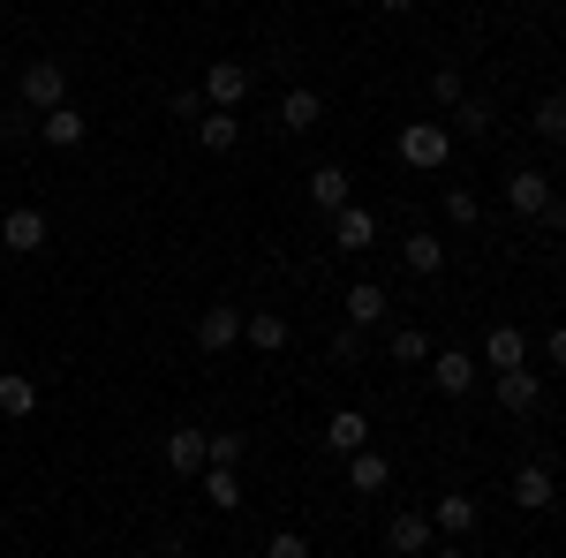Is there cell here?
<instances>
[{
  "label": "cell",
  "instance_id": "6da1fadb",
  "mask_svg": "<svg viewBox=\"0 0 566 558\" xmlns=\"http://www.w3.org/2000/svg\"><path fill=\"white\" fill-rule=\"evenodd\" d=\"M15 98H23L31 114H53V106H69V69H61L53 53H39V61L15 76Z\"/></svg>",
  "mask_w": 566,
  "mask_h": 558
},
{
  "label": "cell",
  "instance_id": "7a4b0ae2",
  "mask_svg": "<svg viewBox=\"0 0 566 558\" xmlns=\"http://www.w3.org/2000/svg\"><path fill=\"white\" fill-rule=\"evenodd\" d=\"M392 151H400L408 167H423V173H431V167H446V159H453V129H446V122H408Z\"/></svg>",
  "mask_w": 566,
  "mask_h": 558
},
{
  "label": "cell",
  "instance_id": "3957f363",
  "mask_svg": "<svg viewBox=\"0 0 566 558\" xmlns=\"http://www.w3.org/2000/svg\"><path fill=\"white\" fill-rule=\"evenodd\" d=\"M483 378V362L469 355V347H431V386L446 392V400H469Z\"/></svg>",
  "mask_w": 566,
  "mask_h": 558
},
{
  "label": "cell",
  "instance_id": "277c9868",
  "mask_svg": "<svg viewBox=\"0 0 566 558\" xmlns=\"http://www.w3.org/2000/svg\"><path fill=\"white\" fill-rule=\"evenodd\" d=\"M431 544H438V520L423 514V506H408V514L386 520V551H392V558H423Z\"/></svg>",
  "mask_w": 566,
  "mask_h": 558
},
{
  "label": "cell",
  "instance_id": "5b68a950",
  "mask_svg": "<svg viewBox=\"0 0 566 558\" xmlns=\"http://www.w3.org/2000/svg\"><path fill=\"white\" fill-rule=\"evenodd\" d=\"M514 506H522V514H552V506H559L552 461H522V468H514Z\"/></svg>",
  "mask_w": 566,
  "mask_h": 558
},
{
  "label": "cell",
  "instance_id": "8992f818",
  "mask_svg": "<svg viewBox=\"0 0 566 558\" xmlns=\"http://www.w3.org/2000/svg\"><path fill=\"white\" fill-rule=\"evenodd\" d=\"M491 392H499V408H506V415H536V408H544V378H536V370H499V378H491Z\"/></svg>",
  "mask_w": 566,
  "mask_h": 558
},
{
  "label": "cell",
  "instance_id": "52a82bcc",
  "mask_svg": "<svg viewBox=\"0 0 566 558\" xmlns=\"http://www.w3.org/2000/svg\"><path fill=\"white\" fill-rule=\"evenodd\" d=\"M242 98H250V69H242V61H212V69H205V106L234 114Z\"/></svg>",
  "mask_w": 566,
  "mask_h": 558
},
{
  "label": "cell",
  "instance_id": "ba28073f",
  "mask_svg": "<svg viewBox=\"0 0 566 558\" xmlns=\"http://www.w3.org/2000/svg\"><path fill=\"white\" fill-rule=\"evenodd\" d=\"M197 347H205V355H227V347H242V309H234V302H212V309L197 317Z\"/></svg>",
  "mask_w": 566,
  "mask_h": 558
},
{
  "label": "cell",
  "instance_id": "9c48e42d",
  "mask_svg": "<svg viewBox=\"0 0 566 558\" xmlns=\"http://www.w3.org/2000/svg\"><path fill=\"white\" fill-rule=\"evenodd\" d=\"M0 250H15V257H31V250H45V212H31V204L0 212Z\"/></svg>",
  "mask_w": 566,
  "mask_h": 558
},
{
  "label": "cell",
  "instance_id": "30bf717a",
  "mask_svg": "<svg viewBox=\"0 0 566 558\" xmlns=\"http://www.w3.org/2000/svg\"><path fill=\"white\" fill-rule=\"evenodd\" d=\"M506 204L522 219H544V204H552V181H544V167H514L506 173Z\"/></svg>",
  "mask_w": 566,
  "mask_h": 558
},
{
  "label": "cell",
  "instance_id": "8fae6325",
  "mask_svg": "<svg viewBox=\"0 0 566 558\" xmlns=\"http://www.w3.org/2000/svg\"><path fill=\"white\" fill-rule=\"evenodd\" d=\"M386 317H392V295L378 287V280H355V287H348V325H355V333H378Z\"/></svg>",
  "mask_w": 566,
  "mask_h": 558
},
{
  "label": "cell",
  "instance_id": "7c38bea8",
  "mask_svg": "<svg viewBox=\"0 0 566 558\" xmlns=\"http://www.w3.org/2000/svg\"><path fill=\"white\" fill-rule=\"evenodd\" d=\"M528 362V333H514V325H491L483 333V370L499 378V370H522Z\"/></svg>",
  "mask_w": 566,
  "mask_h": 558
},
{
  "label": "cell",
  "instance_id": "4fadbf2b",
  "mask_svg": "<svg viewBox=\"0 0 566 558\" xmlns=\"http://www.w3.org/2000/svg\"><path fill=\"white\" fill-rule=\"evenodd\" d=\"M287 340H295V325H287L280 309H258V317H242V347H258V355H280Z\"/></svg>",
  "mask_w": 566,
  "mask_h": 558
},
{
  "label": "cell",
  "instance_id": "5bb4252c",
  "mask_svg": "<svg viewBox=\"0 0 566 558\" xmlns=\"http://www.w3.org/2000/svg\"><path fill=\"white\" fill-rule=\"evenodd\" d=\"M205 445H212V430L181 423L175 438H167V468H175V475H205Z\"/></svg>",
  "mask_w": 566,
  "mask_h": 558
},
{
  "label": "cell",
  "instance_id": "9a60e30c",
  "mask_svg": "<svg viewBox=\"0 0 566 558\" xmlns=\"http://www.w3.org/2000/svg\"><path fill=\"white\" fill-rule=\"evenodd\" d=\"M386 483H392V461H386V453H370V445H363V453H348V491H355V498H378Z\"/></svg>",
  "mask_w": 566,
  "mask_h": 558
},
{
  "label": "cell",
  "instance_id": "2e32d148",
  "mask_svg": "<svg viewBox=\"0 0 566 558\" xmlns=\"http://www.w3.org/2000/svg\"><path fill=\"white\" fill-rule=\"evenodd\" d=\"M39 136L53 144V151H76V144L91 136V122L76 114V106H53V114H39Z\"/></svg>",
  "mask_w": 566,
  "mask_h": 558
},
{
  "label": "cell",
  "instance_id": "e0dca14e",
  "mask_svg": "<svg viewBox=\"0 0 566 558\" xmlns=\"http://www.w3.org/2000/svg\"><path fill=\"white\" fill-rule=\"evenodd\" d=\"M325 445H333V453H363V445H370V415H363V408H333Z\"/></svg>",
  "mask_w": 566,
  "mask_h": 558
},
{
  "label": "cell",
  "instance_id": "ac0fdd59",
  "mask_svg": "<svg viewBox=\"0 0 566 558\" xmlns=\"http://www.w3.org/2000/svg\"><path fill=\"white\" fill-rule=\"evenodd\" d=\"M431 520H438V536H469L483 514H476V498H469V491H446V498L431 506Z\"/></svg>",
  "mask_w": 566,
  "mask_h": 558
},
{
  "label": "cell",
  "instance_id": "d6986e66",
  "mask_svg": "<svg viewBox=\"0 0 566 558\" xmlns=\"http://www.w3.org/2000/svg\"><path fill=\"white\" fill-rule=\"evenodd\" d=\"M333 242H340V250H370V242H378V219L363 212V204H340V212H333Z\"/></svg>",
  "mask_w": 566,
  "mask_h": 558
},
{
  "label": "cell",
  "instance_id": "ffe728a7",
  "mask_svg": "<svg viewBox=\"0 0 566 558\" xmlns=\"http://www.w3.org/2000/svg\"><path fill=\"white\" fill-rule=\"evenodd\" d=\"M317 122H325V98H317V91L295 84L287 98H280V129H295V136H303V129H317Z\"/></svg>",
  "mask_w": 566,
  "mask_h": 558
},
{
  "label": "cell",
  "instance_id": "44dd1931",
  "mask_svg": "<svg viewBox=\"0 0 566 558\" xmlns=\"http://www.w3.org/2000/svg\"><path fill=\"white\" fill-rule=\"evenodd\" d=\"M386 355L400 362V370H416V362H431V333H423V325H392V333H386Z\"/></svg>",
  "mask_w": 566,
  "mask_h": 558
},
{
  "label": "cell",
  "instance_id": "7402d4cb",
  "mask_svg": "<svg viewBox=\"0 0 566 558\" xmlns=\"http://www.w3.org/2000/svg\"><path fill=\"white\" fill-rule=\"evenodd\" d=\"M400 257H408V272H423V280H431V272H446V242H438L431 227H416V234L400 242Z\"/></svg>",
  "mask_w": 566,
  "mask_h": 558
},
{
  "label": "cell",
  "instance_id": "603a6c76",
  "mask_svg": "<svg viewBox=\"0 0 566 558\" xmlns=\"http://www.w3.org/2000/svg\"><path fill=\"white\" fill-rule=\"evenodd\" d=\"M310 204H317V212L355 204V197H348V167H317V173H310Z\"/></svg>",
  "mask_w": 566,
  "mask_h": 558
},
{
  "label": "cell",
  "instance_id": "cb8c5ba5",
  "mask_svg": "<svg viewBox=\"0 0 566 558\" xmlns=\"http://www.w3.org/2000/svg\"><path fill=\"white\" fill-rule=\"evenodd\" d=\"M528 122H536V136H544V144H566V91H544Z\"/></svg>",
  "mask_w": 566,
  "mask_h": 558
},
{
  "label": "cell",
  "instance_id": "d4e9b609",
  "mask_svg": "<svg viewBox=\"0 0 566 558\" xmlns=\"http://www.w3.org/2000/svg\"><path fill=\"white\" fill-rule=\"evenodd\" d=\"M197 144H205V151H234V144H242V122H234V114H205V122H197Z\"/></svg>",
  "mask_w": 566,
  "mask_h": 558
},
{
  "label": "cell",
  "instance_id": "484cf974",
  "mask_svg": "<svg viewBox=\"0 0 566 558\" xmlns=\"http://www.w3.org/2000/svg\"><path fill=\"white\" fill-rule=\"evenodd\" d=\"M31 408H39V386H31V378H15V370H0V415L15 423V415H31Z\"/></svg>",
  "mask_w": 566,
  "mask_h": 558
},
{
  "label": "cell",
  "instance_id": "4316f807",
  "mask_svg": "<svg viewBox=\"0 0 566 558\" xmlns=\"http://www.w3.org/2000/svg\"><path fill=\"white\" fill-rule=\"evenodd\" d=\"M205 498H212L219 514H234L242 506V468H205Z\"/></svg>",
  "mask_w": 566,
  "mask_h": 558
},
{
  "label": "cell",
  "instance_id": "83f0119b",
  "mask_svg": "<svg viewBox=\"0 0 566 558\" xmlns=\"http://www.w3.org/2000/svg\"><path fill=\"white\" fill-rule=\"evenodd\" d=\"M446 114H453V129H469V136H483L491 122H499V114H491V98H453Z\"/></svg>",
  "mask_w": 566,
  "mask_h": 558
},
{
  "label": "cell",
  "instance_id": "f1b7e54d",
  "mask_svg": "<svg viewBox=\"0 0 566 558\" xmlns=\"http://www.w3.org/2000/svg\"><path fill=\"white\" fill-rule=\"evenodd\" d=\"M205 468H242V438H234V430H212V445H205Z\"/></svg>",
  "mask_w": 566,
  "mask_h": 558
},
{
  "label": "cell",
  "instance_id": "f546056e",
  "mask_svg": "<svg viewBox=\"0 0 566 558\" xmlns=\"http://www.w3.org/2000/svg\"><path fill=\"white\" fill-rule=\"evenodd\" d=\"M476 197H469V189H446V219H453V227H476Z\"/></svg>",
  "mask_w": 566,
  "mask_h": 558
},
{
  "label": "cell",
  "instance_id": "4dcf8cb0",
  "mask_svg": "<svg viewBox=\"0 0 566 558\" xmlns=\"http://www.w3.org/2000/svg\"><path fill=\"white\" fill-rule=\"evenodd\" d=\"M264 558H310L303 528H280V536H272V544H264Z\"/></svg>",
  "mask_w": 566,
  "mask_h": 558
},
{
  "label": "cell",
  "instance_id": "1f68e13d",
  "mask_svg": "<svg viewBox=\"0 0 566 558\" xmlns=\"http://www.w3.org/2000/svg\"><path fill=\"white\" fill-rule=\"evenodd\" d=\"M363 340H370V333H355V325H340V333H333V347H325V355H333V362H355V355H363Z\"/></svg>",
  "mask_w": 566,
  "mask_h": 558
},
{
  "label": "cell",
  "instance_id": "d6a6232c",
  "mask_svg": "<svg viewBox=\"0 0 566 558\" xmlns=\"http://www.w3.org/2000/svg\"><path fill=\"white\" fill-rule=\"evenodd\" d=\"M167 114H175V122H205V91H175Z\"/></svg>",
  "mask_w": 566,
  "mask_h": 558
},
{
  "label": "cell",
  "instance_id": "836d02e7",
  "mask_svg": "<svg viewBox=\"0 0 566 558\" xmlns=\"http://www.w3.org/2000/svg\"><path fill=\"white\" fill-rule=\"evenodd\" d=\"M431 98H438V106H453V98H469V91H461V69H438V76H431Z\"/></svg>",
  "mask_w": 566,
  "mask_h": 558
},
{
  "label": "cell",
  "instance_id": "e575fe53",
  "mask_svg": "<svg viewBox=\"0 0 566 558\" xmlns=\"http://www.w3.org/2000/svg\"><path fill=\"white\" fill-rule=\"evenodd\" d=\"M544 355H552V370H566V325H552V333H544Z\"/></svg>",
  "mask_w": 566,
  "mask_h": 558
},
{
  "label": "cell",
  "instance_id": "d590c367",
  "mask_svg": "<svg viewBox=\"0 0 566 558\" xmlns=\"http://www.w3.org/2000/svg\"><path fill=\"white\" fill-rule=\"evenodd\" d=\"M544 227H566V197H552V204H544Z\"/></svg>",
  "mask_w": 566,
  "mask_h": 558
},
{
  "label": "cell",
  "instance_id": "8d00e7d4",
  "mask_svg": "<svg viewBox=\"0 0 566 558\" xmlns=\"http://www.w3.org/2000/svg\"><path fill=\"white\" fill-rule=\"evenodd\" d=\"M378 8H392V15H408V8H416V0H378Z\"/></svg>",
  "mask_w": 566,
  "mask_h": 558
},
{
  "label": "cell",
  "instance_id": "74e56055",
  "mask_svg": "<svg viewBox=\"0 0 566 558\" xmlns=\"http://www.w3.org/2000/svg\"><path fill=\"white\" fill-rule=\"evenodd\" d=\"M0 370H8V340H0Z\"/></svg>",
  "mask_w": 566,
  "mask_h": 558
},
{
  "label": "cell",
  "instance_id": "f35d334b",
  "mask_svg": "<svg viewBox=\"0 0 566 558\" xmlns=\"http://www.w3.org/2000/svg\"><path fill=\"white\" fill-rule=\"evenodd\" d=\"M438 558H469V551H438Z\"/></svg>",
  "mask_w": 566,
  "mask_h": 558
},
{
  "label": "cell",
  "instance_id": "ab89813d",
  "mask_svg": "<svg viewBox=\"0 0 566 558\" xmlns=\"http://www.w3.org/2000/svg\"><path fill=\"white\" fill-rule=\"evenodd\" d=\"M129 558H151V551H129Z\"/></svg>",
  "mask_w": 566,
  "mask_h": 558
},
{
  "label": "cell",
  "instance_id": "60d3db41",
  "mask_svg": "<svg viewBox=\"0 0 566 558\" xmlns=\"http://www.w3.org/2000/svg\"><path fill=\"white\" fill-rule=\"evenodd\" d=\"M0 423H8V415H0Z\"/></svg>",
  "mask_w": 566,
  "mask_h": 558
}]
</instances>
